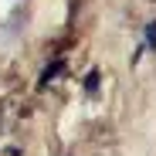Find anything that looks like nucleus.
<instances>
[{"instance_id": "f257e3e1", "label": "nucleus", "mask_w": 156, "mask_h": 156, "mask_svg": "<svg viewBox=\"0 0 156 156\" xmlns=\"http://www.w3.org/2000/svg\"><path fill=\"white\" fill-rule=\"evenodd\" d=\"M146 41H149V48H156V20L146 27Z\"/></svg>"}]
</instances>
